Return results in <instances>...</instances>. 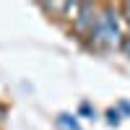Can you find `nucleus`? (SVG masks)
<instances>
[{"label":"nucleus","mask_w":130,"mask_h":130,"mask_svg":"<svg viewBox=\"0 0 130 130\" xmlns=\"http://www.w3.org/2000/svg\"><path fill=\"white\" fill-rule=\"evenodd\" d=\"M127 37V24L122 18V10L115 5H102L99 18L94 24V31L89 34V39L83 42L91 52H115L122 47V42Z\"/></svg>","instance_id":"nucleus-1"},{"label":"nucleus","mask_w":130,"mask_h":130,"mask_svg":"<svg viewBox=\"0 0 130 130\" xmlns=\"http://www.w3.org/2000/svg\"><path fill=\"white\" fill-rule=\"evenodd\" d=\"M99 10H102V5H96V3H78V13H75L73 21H70V31L81 42H86L89 34L94 31V24H96V18H99Z\"/></svg>","instance_id":"nucleus-2"},{"label":"nucleus","mask_w":130,"mask_h":130,"mask_svg":"<svg viewBox=\"0 0 130 130\" xmlns=\"http://www.w3.org/2000/svg\"><path fill=\"white\" fill-rule=\"evenodd\" d=\"M78 115L81 117H86V120H96V109L89 104V102H81V107H78Z\"/></svg>","instance_id":"nucleus-5"},{"label":"nucleus","mask_w":130,"mask_h":130,"mask_svg":"<svg viewBox=\"0 0 130 130\" xmlns=\"http://www.w3.org/2000/svg\"><path fill=\"white\" fill-rule=\"evenodd\" d=\"M104 120H107V125H109V127H117V125L122 122V115H120L117 107H109V109L104 112Z\"/></svg>","instance_id":"nucleus-4"},{"label":"nucleus","mask_w":130,"mask_h":130,"mask_svg":"<svg viewBox=\"0 0 130 130\" xmlns=\"http://www.w3.org/2000/svg\"><path fill=\"white\" fill-rule=\"evenodd\" d=\"M122 52H125V55L130 57V31H127V37H125V42H122V47H120Z\"/></svg>","instance_id":"nucleus-7"},{"label":"nucleus","mask_w":130,"mask_h":130,"mask_svg":"<svg viewBox=\"0 0 130 130\" xmlns=\"http://www.w3.org/2000/svg\"><path fill=\"white\" fill-rule=\"evenodd\" d=\"M117 109H120V115L130 117V102H127V99H120V104H117Z\"/></svg>","instance_id":"nucleus-6"},{"label":"nucleus","mask_w":130,"mask_h":130,"mask_svg":"<svg viewBox=\"0 0 130 130\" xmlns=\"http://www.w3.org/2000/svg\"><path fill=\"white\" fill-rule=\"evenodd\" d=\"M57 125H60V127H65V130H81L78 117H75V115H68V112H62V115L57 117Z\"/></svg>","instance_id":"nucleus-3"},{"label":"nucleus","mask_w":130,"mask_h":130,"mask_svg":"<svg viewBox=\"0 0 130 130\" xmlns=\"http://www.w3.org/2000/svg\"><path fill=\"white\" fill-rule=\"evenodd\" d=\"M5 115H8V112H5V107H3V104H0V122H3V120H5Z\"/></svg>","instance_id":"nucleus-8"}]
</instances>
